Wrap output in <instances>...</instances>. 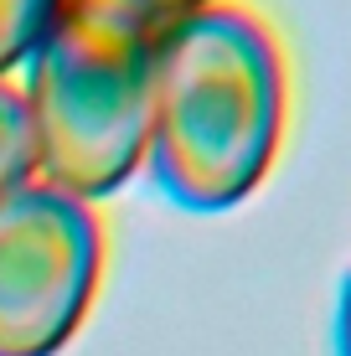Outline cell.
<instances>
[{"label":"cell","mask_w":351,"mask_h":356,"mask_svg":"<svg viewBox=\"0 0 351 356\" xmlns=\"http://www.w3.org/2000/svg\"><path fill=\"white\" fill-rule=\"evenodd\" d=\"M289 129V57L243 0L186 16L150 47V176L191 212H227L263 186Z\"/></svg>","instance_id":"6da1fadb"},{"label":"cell","mask_w":351,"mask_h":356,"mask_svg":"<svg viewBox=\"0 0 351 356\" xmlns=\"http://www.w3.org/2000/svg\"><path fill=\"white\" fill-rule=\"evenodd\" d=\"M26 119L36 181L99 202L145 165L150 150V47L52 26L26 63Z\"/></svg>","instance_id":"7a4b0ae2"},{"label":"cell","mask_w":351,"mask_h":356,"mask_svg":"<svg viewBox=\"0 0 351 356\" xmlns=\"http://www.w3.org/2000/svg\"><path fill=\"white\" fill-rule=\"evenodd\" d=\"M104 279L93 202L21 181L0 196V356H57L88 321Z\"/></svg>","instance_id":"3957f363"},{"label":"cell","mask_w":351,"mask_h":356,"mask_svg":"<svg viewBox=\"0 0 351 356\" xmlns=\"http://www.w3.org/2000/svg\"><path fill=\"white\" fill-rule=\"evenodd\" d=\"M217 6V0H57V26H72L83 36L129 47H155L186 16Z\"/></svg>","instance_id":"277c9868"},{"label":"cell","mask_w":351,"mask_h":356,"mask_svg":"<svg viewBox=\"0 0 351 356\" xmlns=\"http://www.w3.org/2000/svg\"><path fill=\"white\" fill-rule=\"evenodd\" d=\"M57 26V0H0V83L26 67Z\"/></svg>","instance_id":"5b68a950"},{"label":"cell","mask_w":351,"mask_h":356,"mask_svg":"<svg viewBox=\"0 0 351 356\" xmlns=\"http://www.w3.org/2000/svg\"><path fill=\"white\" fill-rule=\"evenodd\" d=\"M31 176H36V145H31L26 93L6 78L0 83V196Z\"/></svg>","instance_id":"8992f818"},{"label":"cell","mask_w":351,"mask_h":356,"mask_svg":"<svg viewBox=\"0 0 351 356\" xmlns=\"http://www.w3.org/2000/svg\"><path fill=\"white\" fill-rule=\"evenodd\" d=\"M336 356H351V279L341 284V310H336Z\"/></svg>","instance_id":"52a82bcc"}]
</instances>
